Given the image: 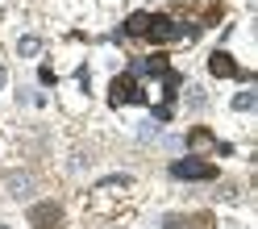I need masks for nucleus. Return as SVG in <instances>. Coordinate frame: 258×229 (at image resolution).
Here are the masks:
<instances>
[{
    "instance_id": "obj_1",
    "label": "nucleus",
    "mask_w": 258,
    "mask_h": 229,
    "mask_svg": "<svg viewBox=\"0 0 258 229\" xmlns=\"http://www.w3.org/2000/svg\"><path fill=\"white\" fill-rule=\"evenodd\" d=\"M108 100L112 104H146V88H142L134 75H117L112 88H108Z\"/></svg>"
},
{
    "instance_id": "obj_2",
    "label": "nucleus",
    "mask_w": 258,
    "mask_h": 229,
    "mask_svg": "<svg viewBox=\"0 0 258 229\" xmlns=\"http://www.w3.org/2000/svg\"><path fill=\"white\" fill-rule=\"evenodd\" d=\"M171 175L175 179H217V162H208V158H175Z\"/></svg>"
},
{
    "instance_id": "obj_3",
    "label": "nucleus",
    "mask_w": 258,
    "mask_h": 229,
    "mask_svg": "<svg viewBox=\"0 0 258 229\" xmlns=\"http://www.w3.org/2000/svg\"><path fill=\"white\" fill-rule=\"evenodd\" d=\"M191 150H200V154H229V146L225 142H217V134L213 129H204V125H196V129H187V138H183Z\"/></svg>"
},
{
    "instance_id": "obj_4",
    "label": "nucleus",
    "mask_w": 258,
    "mask_h": 229,
    "mask_svg": "<svg viewBox=\"0 0 258 229\" xmlns=\"http://www.w3.org/2000/svg\"><path fill=\"white\" fill-rule=\"evenodd\" d=\"M29 229H62V208L54 200H42L29 208Z\"/></svg>"
},
{
    "instance_id": "obj_5",
    "label": "nucleus",
    "mask_w": 258,
    "mask_h": 229,
    "mask_svg": "<svg viewBox=\"0 0 258 229\" xmlns=\"http://www.w3.org/2000/svg\"><path fill=\"white\" fill-rule=\"evenodd\" d=\"M208 71H213L217 79H250V71H241L229 50H213L208 54Z\"/></svg>"
},
{
    "instance_id": "obj_6",
    "label": "nucleus",
    "mask_w": 258,
    "mask_h": 229,
    "mask_svg": "<svg viewBox=\"0 0 258 229\" xmlns=\"http://www.w3.org/2000/svg\"><path fill=\"white\" fill-rule=\"evenodd\" d=\"M179 38V25H175L171 17H163V13H150V29H146V42H154V46H167V42H175Z\"/></svg>"
},
{
    "instance_id": "obj_7",
    "label": "nucleus",
    "mask_w": 258,
    "mask_h": 229,
    "mask_svg": "<svg viewBox=\"0 0 258 229\" xmlns=\"http://www.w3.org/2000/svg\"><path fill=\"white\" fill-rule=\"evenodd\" d=\"M9 196L13 200H29V196H34V179H29L25 171H13L9 175Z\"/></svg>"
},
{
    "instance_id": "obj_8",
    "label": "nucleus",
    "mask_w": 258,
    "mask_h": 229,
    "mask_svg": "<svg viewBox=\"0 0 258 229\" xmlns=\"http://www.w3.org/2000/svg\"><path fill=\"white\" fill-rule=\"evenodd\" d=\"M146 29H150V13H134L121 25V38H146Z\"/></svg>"
},
{
    "instance_id": "obj_9",
    "label": "nucleus",
    "mask_w": 258,
    "mask_h": 229,
    "mask_svg": "<svg viewBox=\"0 0 258 229\" xmlns=\"http://www.w3.org/2000/svg\"><path fill=\"white\" fill-rule=\"evenodd\" d=\"M17 54H21V59H38V54H42V38L25 34V38L17 42Z\"/></svg>"
},
{
    "instance_id": "obj_10",
    "label": "nucleus",
    "mask_w": 258,
    "mask_h": 229,
    "mask_svg": "<svg viewBox=\"0 0 258 229\" xmlns=\"http://www.w3.org/2000/svg\"><path fill=\"white\" fill-rule=\"evenodd\" d=\"M254 104H258V92H254V88H246V92L233 96V108H237V112H250Z\"/></svg>"
},
{
    "instance_id": "obj_11",
    "label": "nucleus",
    "mask_w": 258,
    "mask_h": 229,
    "mask_svg": "<svg viewBox=\"0 0 258 229\" xmlns=\"http://www.w3.org/2000/svg\"><path fill=\"white\" fill-rule=\"evenodd\" d=\"M183 229H213V217H208V212H196V217H183Z\"/></svg>"
},
{
    "instance_id": "obj_12",
    "label": "nucleus",
    "mask_w": 258,
    "mask_h": 229,
    "mask_svg": "<svg viewBox=\"0 0 258 229\" xmlns=\"http://www.w3.org/2000/svg\"><path fill=\"white\" fill-rule=\"evenodd\" d=\"M183 100H187V108H204V104H208V96H204L200 88H187V92H183Z\"/></svg>"
},
{
    "instance_id": "obj_13",
    "label": "nucleus",
    "mask_w": 258,
    "mask_h": 229,
    "mask_svg": "<svg viewBox=\"0 0 258 229\" xmlns=\"http://www.w3.org/2000/svg\"><path fill=\"white\" fill-rule=\"evenodd\" d=\"M163 229H183V217H167V221H163Z\"/></svg>"
},
{
    "instance_id": "obj_14",
    "label": "nucleus",
    "mask_w": 258,
    "mask_h": 229,
    "mask_svg": "<svg viewBox=\"0 0 258 229\" xmlns=\"http://www.w3.org/2000/svg\"><path fill=\"white\" fill-rule=\"evenodd\" d=\"M5 79H9V71H5V67H0V88H5Z\"/></svg>"
},
{
    "instance_id": "obj_15",
    "label": "nucleus",
    "mask_w": 258,
    "mask_h": 229,
    "mask_svg": "<svg viewBox=\"0 0 258 229\" xmlns=\"http://www.w3.org/2000/svg\"><path fill=\"white\" fill-rule=\"evenodd\" d=\"M0 229H9V225H0Z\"/></svg>"
}]
</instances>
